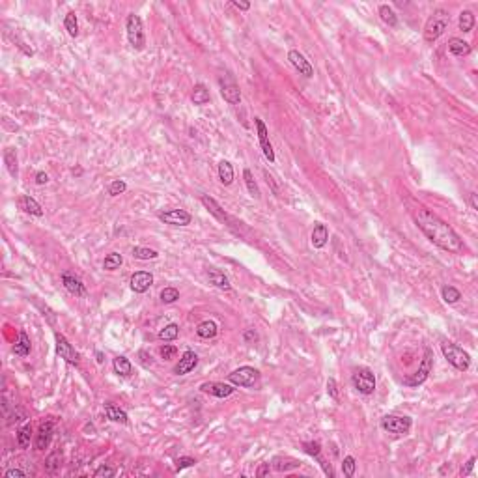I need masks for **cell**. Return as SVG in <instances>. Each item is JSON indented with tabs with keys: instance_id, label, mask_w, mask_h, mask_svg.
Returning <instances> with one entry per match:
<instances>
[{
	"instance_id": "cell-1",
	"label": "cell",
	"mask_w": 478,
	"mask_h": 478,
	"mask_svg": "<svg viewBox=\"0 0 478 478\" xmlns=\"http://www.w3.org/2000/svg\"><path fill=\"white\" fill-rule=\"evenodd\" d=\"M413 219H415L417 226L422 230V234L439 248H443L447 252H461L463 250V241L454 232V228L428 208L421 206V208L413 209Z\"/></svg>"
},
{
	"instance_id": "cell-2",
	"label": "cell",
	"mask_w": 478,
	"mask_h": 478,
	"mask_svg": "<svg viewBox=\"0 0 478 478\" xmlns=\"http://www.w3.org/2000/svg\"><path fill=\"white\" fill-rule=\"evenodd\" d=\"M450 24V13L447 10H435V12L428 17L426 24H424V40L428 43L437 41L441 36L444 34V30L449 28Z\"/></svg>"
},
{
	"instance_id": "cell-3",
	"label": "cell",
	"mask_w": 478,
	"mask_h": 478,
	"mask_svg": "<svg viewBox=\"0 0 478 478\" xmlns=\"http://www.w3.org/2000/svg\"><path fill=\"white\" fill-rule=\"evenodd\" d=\"M441 352H443L444 359H447L456 370H460V372H465V370H469V366H471L469 353H467L463 347L452 344V342H443V344H441Z\"/></svg>"
},
{
	"instance_id": "cell-4",
	"label": "cell",
	"mask_w": 478,
	"mask_h": 478,
	"mask_svg": "<svg viewBox=\"0 0 478 478\" xmlns=\"http://www.w3.org/2000/svg\"><path fill=\"white\" fill-rule=\"evenodd\" d=\"M125 30H127V40H129V45L135 49V51H142L146 47V36H144V24H142V19L139 15L131 13L125 21Z\"/></svg>"
},
{
	"instance_id": "cell-5",
	"label": "cell",
	"mask_w": 478,
	"mask_h": 478,
	"mask_svg": "<svg viewBox=\"0 0 478 478\" xmlns=\"http://www.w3.org/2000/svg\"><path fill=\"white\" fill-rule=\"evenodd\" d=\"M352 383L361 394H366V396H368V394H374V391H375V375H374V372L370 368H366V366H359V368L353 370Z\"/></svg>"
},
{
	"instance_id": "cell-6",
	"label": "cell",
	"mask_w": 478,
	"mask_h": 478,
	"mask_svg": "<svg viewBox=\"0 0 478 478\" xmlns=\"http://www.w3.org/2000/svg\"><path fill=\"white\" fill-rule=\"evenodd\" d=\"M432 368H433V352L432 349H426L421 364H419V368H417V372L413 375L405 377L403 383L407 387H419L421 383H424V381L428 379V375L432 374Z\"/></svg>"
},
{
	"instance_id": "cell-7",
	"label": "cell",
	"mask_w": 478,
	"mask_h": 478,
	"mask_svg": "<svg viewBox=\"0 0 478 478\" xmlns=\"http://www.w3.org/2000/svg\"><path fill=\"white\" fill-rule=\"evenodd\" d=\"M219 88H220V95L226 103L230 105H239L241 103V90L237 86L236 79L230 75V73H222L219 77Z\"/></svg>"
},
{
	"instance_id": "cell-8",
	"label": "cell",
	"mask_w": 478,
	"mask_h": 478,
	"mask_svg": "<svg viewBox=\"0 0 478 478\" xmlns=\"http://www.w3.org/2000/svg\"><path fill=\"white\" fill-rule=\"evenodd\" d=\"M411 419L409 417H400V415H387L381 419V428L385 432L392 433V435H405L411 430Z\"/></svg>"
},
{
	"instance_id": "cell-9",
	"label": "cell",
	"mask_w": 478,
	"mask_h": 478,
	"mask_svg": "<svg viewBox=\"0 0 478 478\" xmlns=\"http://www.w3.org/2000/svg\"><path fill=\"white\" fill-rule=\"evenodd\" d=\"M260 379V372L252 366H241L228 374V381L234 387H254Z\"/></svg>"
},
{
	"instance_id": "cell-10",
	"label": "cell",
	"mask_w": 478,
	"mask_h": 478,
	"mask_svg": "<svg viewBox=\"0 0 478 478\" xmlns=\"http://www.w3.org/2000/svg\"><path fill=\"white\" fill-rule=\"evenodd\" d=\"M56 353L60 355V359H63L68 364L79 366V353H77L75 347L68 342V338L60 333H56Z\"/></svg>"
},
{
	"instance_id": "cell-11",
	"label": "cell",
	"mask_w": 478,
	"mask_h": 478,
	"mask_svg": "<svg viewBox=\"0 0 478 478\" xmlns=\"http://www.w3.org/2000/svg\"><path fill=\"white\" fill-rule=\"evenodd\" d=\"M159 220L165 222V225H172V226H187L190 225V213H187L185 209H168V211H161L159 213Z\"/></svg>"
},
{
	"instance_id": "cell-12",
	"label": "cell",
	"mask_w": 478,
	"mask_h": 478,
	"mask_svg": "<svg viewBox=\"0 0 478 478\" xmlns=\"http://www.w3.org/2000/svg\"><path fill=\"white\" fill-rule=\"evenodd\" d=\"M254 123H256V129H258V140L260 146H262V151H264L265 159L269 163H275V151H273V146L269 142V133H267V127L260 118H254Z\"/></svg>"
},
{
	"instance_id": "cell-13",
	"label": "cell",
	"mask_w": 478,
	"mask_h": 478,
	"mask_svg": "<svg viewBox=\"0 0 478 478\" xmlns=\"http://www.w3.org/2000/svg\"><path fill=\"white\" fill-rule=\"evenodd\" d=\"M200 391L206 392V394H211L215 398H228L230 394H234V385H228V383H220V381H208V383H202Z\"/></svg>"
},
{
	"instance_id": "cell-14",
	"label": "cell",
	"mask_w": 478,
	"mask_h": 478,
	"mask_svg": "<svg viewBox=\"0 0 478 478\" xmlns=\"http://www.w3.org/2000/svg\"><path fill=\"white\" fill-rule=\"evenodd\" d=\"M52 433H54V422H41L36 433V450H45L52 441Z\"/></svg>"
},
{
	"instance_id": "cell-15",
	"label": "cell",
	"mask_w": 478,
	"mask_h": 478,
	"mask_svg": "<svg viewBox=\"0 0 478 478\" xmlns=\"http://www.w3.org/2000/svg\"><path fill=\"white\" fill-rule=\"evenodd\" d=\"M129 284H131V290L135 294H146L153 284V275L148 273V271H137L131 277Z\"/></svg>"
},
{
	"instance_id": "cell-16",
	"label": "cell",
	"mask_w": 478,
	"mask_h": 478,
	"mask_svg": "<svg viewBox=\"0 0 478 478\" xmlns=\"http://www.w3.org/2000/svg\"><path fill=\"white\" fill-rule=\"evenodd\" d=\"M62 284H63V288L68 290L71 295H75V297H84V295H86V286L82 284L81 278L68 273V271L62 273Z\"/></svg>"
},
{
	"instance_id": "cell-17",
	"label": "cell",
	"mask_w": 478,
	"mask_h": 478,
	"mask_svg": "<svg viewBox=\"0 0 478 478\" xmlns=\"http://www.w3.org/2000/svg\"><path fill=\"white\" fill-rule=\"evenodd\" d=\"M303 449H305L306 454L312 456V458H316V460L320 461V465L323 467V472H325L327 476H331V478L334 476V471H333V467H331V463H327V461L322 458V447H320V443L308 441V443H303Z\"/></svg>"
},
{
	"instance_id": "cell-18",
	"label": "cell",
	"mask_w": 478,
	"mask_h": 478,
	"mask_svg": "<svg viewBox=\"0 0 478 478\" xmlns=\"http://www.w3.org/2000/svg\"><path fill=\"white\" fill-rule=\"evenodd\" d=\"M288 60H290V63L294 66L295 70L299 71L301 75L314 77V68H312L310 62H308V60H306V58L303 56L299 51H290L288 52Z\"/></svg>"
},
{
	"instance_id": "cell-19",
	"label": "cell",
	"mask_w": 478,
	"mask_h": 478,
	"mask_svg": "<svg viewBox=\"0 0 478 478\" xmlns=\"http://www.w3.org/2000/svg\"><path fill=\"white\" fill-rule=\"evenodd\" d=\"M196 364H198V355H196L195 352H185L183 355H181V359H179V363L174 366V374L176 375H185L189 374V372H193V370L196 368Z\"/></svg>"
},
{
	"instance_id": "cell-20",
	"label": "cell",
	"mask_w": 478,
	"mask_h": 478,
	"mask_svg": "<svg viewBox=\"0 0 478 478\" xmlns=\"http://www.w3.org/2000/svg\"><path fill=\"white\" fill-rule=\"evenodd\" d=\"M327 241H329V228L325 225H322V222H316L314 230H312V236H310L312 247L323 248L327 245Z\"/></svg>"
},
{
	"instance_id": "cell-21",
	"label": "cell",
	"mask_w": 478,
	"mask_h": 478,
	"mask_svg": "<svg viewBox=\"0 0 478 478\" xmlns=\"http://www.w3.org/2000/svg\"><path fill=\"white\" fill-rule=\"evenodd\" d=\"M17 204H19V208L23 209L24 213L34 215V217H41V215H43V209H41V206L34 200V198H32V196L23 195L21 198H19Z\"/></svg>"
},
{
	"instance_id": "cell-22",
	"label": "cell",
	"mask_w": 478,
	"mask_h": 478,
	"mask_svg": "<svg viewBox=\"0 0 478 478\" xmlns=\"http://www.w3.org/2000/svg\"><path fill=\"white\" fill-rule=\"evenodd\" d=\"M105 415L112 422H120V424H127L129 422V417H127L125 411L120 409L118 405H114V403H105Z\"/></svg>"
},
{
	"instance_id": "cell-23",
	"label": "cell",
	"mask_w": 478,
	"mask_h": 478,
	"mask_svg": "<svg viewBox=\"0 0 478 478\" xmlns=\"http://www.w3.org/2000/svg\"><path fill=\"white\" fill-rule=\"evenodd\" d=\"M30 352H32V342H30L28 334L21 331L19 333V340L13 344V353L19 355V357H26V355H30Z\"/></svg>"
},
{
	"instance_id": "cell-24",
	"label": "cell",
	"mask_w": 478,
	"mask_h": 478,
	"mask_svg": "<svg viewBox=\"0 0 478 478\" xmlns=\"http://www.w3.org/2000/svg\"><path fill=\"white\" fill-rule=\"evenodd\" d=\"M217 333H219V327H217V323L211 322V320H206V322L198 323V327H196V334L204 340L215 338Z\"/></svg>"
},
{
	"instance_id": "cell-25",
	"label": "cell",
	"mask_w": 478,
	"mask_h": 478,
	"mask_svg": "<svg viewBox=\"0 0 478 478\" xmlns=\"http://www.w3.org/2000/svg\"><path fill=\"white\" fill-rule=\"evenodd\" d=\"M202 204H204V206L208 208L209 213H213L220 222H228V220H230V217L220 209V206L213 200V198H209V196H202Z\"/></svg>"
},
{
	"instance_id": "cell-26",
	"label": "cell",
	"mask_w": 478,
	"mask_h": 478,
	"mask_svg": "<svg viewBox=\"0 0 478 478\" xmlns=\"http://www.w3.org/2000/svg\"><path fill=\"white\" fill-rule=\"evenodd\" d=\"M208 278H209V282L213 284V286H217V288H220V290H230V280H228V277H226L222 271H219V269H209V271H208Z\"/></svg>"
},
{
	"instance_id": "cell-27",
	"label": "cell",
	"mask_w": 478,
	"mask_h": 478,
	"mask_svg": "<svg viewBox=\"0 0 478 478\" xmlns=\"http://www.w3.org/2000/svg\"><path fill=\"white\" fill-rule=\"evenodd\" d=\"M449 51L454 54V56H467L471 52V45L467 41L460 40V38H452L449 41Z\"/></svg>"
},
{
	"instance_id": "cell-28",
	"label": "cell",
	"mask_w": 478,
	"mask_h": 478,
	"mask_svg": "<svg viewBox=\"0 0 478 478\" xmlns=\"http://www.w3.org/2000/svg\"><path fill=\"white\" fill-rule=\"evenodd\" d=\"M112 368H114L116 374L121 375V377H127V375L133 374V364L127 357H116L114 361H112Z\"/></svg>"
},
{
	"instance_id": "cell-29",
	"label": "cell",
	"mask_w": 478,
	"mask_h": 478,
	"mask_svg": "<svg viewBox=\"0 0 478 478\" xmlns=\"http://www.w3.org/2000/svg\"><path fill=\"white\" fill-rule=\"evenodd\" d=\"M209 99H211V95H209V90L204 84H196L195 88H193V93H190V101L195 105H206L209 103Z\"/></svg>"
},
{
	"instance_id": "cell-30",
	"label": "cell",
	"mask_w": 478,
	"mask_h": 478,
	"mask_svg": "<svg viewBox=\"0 0 478 478\" xmlns=\"http://www.w3.org/2000/svg\"><path fill=\"white\" fill-rule=\"evenodd\" d=\"M60 467H62V452H60V450H54V452H51V454L47 456L45 471L49 472V474H54V472L60 471Z\"/></svg>"
},
{
	"instance_id": "cell-31",
	"label": "cell",
	"mask_w": 478,
	"mask_h": 478,
	"mask_svg": "<svg viewBox=\"0 0 478 478\" xmlns=\"http://www.w3.org/2000/svg\"><path fill=\"white\" fill-rule=\"evenodd\" d=\"M4 163H6V168L10 176L17 178L19 174V167H17V155H15V150L13 148H6L4 150Z\"/></svg>"
},
{
	"instance_id": "cell-32",
	"label": "cell",
	"mask_w": 478,
	"mask_h": 478,
	"mask_svg": "<svg viewBox=\"0 0 478 478\" xmlns=\"http://www.w3.org/2000/svg\"><path fill=\"white\" fill-rule=\"evenodd\" d=\"M219 179L222 185H232L234 181V168L228 161L219 163Z\"/></svg>"
},
{
	"instance_id": "cell-33",
	"label": "cell",
	"mask_w": 478,
	"mask_h": 478,
	"mask_svg": "<svg viewBox=\"0 0 478 478\" xmlns=\"http://www.w3.org/2000/svg\"><path fill=\"white\" fill-rule=\"evenodd\" d=\"M30 441H32V424H24L17 432V444L21 449H28Z\"/></svg>"
},
{
	"instance_id": "cell-34",
	"label": "cell",
	"mask_w": 478,
	"mask_h": 478,
	"mask_svg": "<svg viewBox=\"0 0 478 478\" xmlns=\"http://www.w3.org/2000/svg\"><path fill=\"white\" fill-rule=\"evenodd\" d=\"M379 17H381V21L385 24H389V26H396L398 24V17H396V13L392 12V8L391 6H387V4H383V6H379Z\"/></svg>"
},
{
	"instance_id": "cell-35",
	"label": "cell",
	"mask_w": 478,
	"mask_h": 478,
	"mask_svg": "<svg viewBox=\"0 0 478 478\" xmlns=\"http://www.w3.org/2000/svg\"><path fill=\"white\" fill-rule=\"evenodd\" d=\"M63 26H66L68 34H70L71 38H77V36H79V21H77L75 12H70L68 15H66V19H63Z\"/></svg>"
},
{
	"instance_id": "cell-36",
	"label": "cell",
	"mask_w": 478,
	"mask_h": 478,
	"mask_svg": "<svg viewBox=\"0 0 478 478\" xmlns=\"http://www.w3.org/2000/svg\"><path fill=\"white\" fill-rule=\"evenodd\" d=\"M301 463L299 461H295V460H288V458H275V461H273V467L277 469V471H280V472H288V471H292V469H297Z\"/></svg>"
},
{
	"instance_id": "cell-37",
	"label": "cell",
	"mask_w": 478,
	"mask_h": 478,
	"mask_svg": "<svg viewBox=\"0 0 478 478\" xmlns=\"http://www.w3.org/2000/svg\"><path fill=\"white\" fill-rule=\"evenodd\" d=\"M243 178H245V185H247L248 195H250V196H254V198H260V189H258V183L254 181V176H252V172H250L248 168H245V170H243Z\"/></svg>"
},
{
	"instance_id": "cell-38",
	"label": "cell",
	"mask_w": 478,
	"mask_h": 478,
	"mask_svg": "<svg viewBox=\"0 0 478 478\" xmlns=\"http://www.w3.org/2000/svg\"><path fill=\"white\" fill-rule=\"evenodd\" d=\"M441 295H443L444 303H449V305H454V303H458V301L461 299L460 290H456L454 286H443V290H441Z\"/></svg>"
},
{
	"instance_id": "cell-39",
	"label": "cell",
	"mask_w": 478,
	"mask_h": 478,
	"mask_svg": "<svg viewBox=\"0 0 478 478\" xmlns=\"http://www.w3.org/2000/svg\"><path fill=\"white\" fill-rule=\"evenodd\" d=\"M179 334V327L176 325V323H168L167 327H163L161 331H159V338L165 340V342H172V340L178 338Z\"/></svg>"
},
{
	"instance_id": "cell-40",
	"label": "cell",
	"mask_w": 478,
	"mask_h": 478,
	"mask_svg": "<svg viewBox=\"0 0 478 478\" xmlns=\"http://www.w3.org/2000/svg\"><path fill=\"white\" fill-rule=\"evenodd\" d=\"M123 264V258H121L120 252H110L103 262V269L105 271H114L118 269L120 265Z\"/></svg>"
},
{
	"instance_id": "cell-41",
	"label": "cell",
	"mask_w": 478,
	"mask_h": 478,
	"mask_svg": "<svg viewBox=\"0 0 478 478\" xmlns=\"http://www.w3.org/2000/svg\"><path fill=\"white\" fill-rule=\"evenodd\" d=\"M472 28H474V15H472V12H469V10L461 12L460 13V30H463V32H471Z\"/></svg>"
},
{
	"instance_id": "cell-42",
	"label": "cell",
	"mask_w": 478,
	"mask_h": 478,
	"mask_svg": "<svg viewBox=\"0 0 478 478\" xmlns=\"http://www.w3.org/2000/svg\"><path fill=\"white\" fill-rule=\"evenodd\" d=\"M133 256L137 260H155L159 256L157 250L153 248H146V247H135L133 248Z\"/></svg>"
},
{
	"instance_id": "cell-43",
	"label": "cell",
	"mask_w": 478,
	"mask_h": 478,
	"mask_svg": "<svg viewBox=\"0 0 478 478\" xmlns=\"http://www.w3.org/2000/svg\"><path fill=\"white\" fill-rule=\"evenodd\" d=\"M355 467H357L355 458H353V456H346L344 461H342V472H344V476L352 478L353 474H355Z\"/></svg>"
},
{
	"instance_id": "cell-44",
	"label": "cell",
	"mask_w": 478,
	"mask_h": 478,
	"mask_svg": "<svg viewBox=\"0 0 478 478\" xmlns=\"http://www.w3.org/2000/svg\"><path fill=\"white\" fill-rule=\"evenodd\" d=\"M178 299H179V292L176 288H165L161 292V301L163 303H167V305L176 303Z\"/></svg>"
},
{
	"instance_id": "cell-45",
	"label": "cell",
	"mask_w": 478,
	"mask_h": 478,
	"mask_svg": "<svg viewBox=\"0 0 478 478\" xmlns=\"http://www.w3.org/2000/svg\"><path fill=\"white\" fill-rule=\"evenodd\" d=\"M125 190H127V185H125V181H121V179H114V181L109 185V195L110 196L123 195Z\"/></svg>"
},
{
	"instance_id": "cell-46",
	"label": "cell",
	"mask_w": 478,
	"mask_h": 478,
	"mask_svg": "<svg viewBox=\"0 0 478 478\" xmlns=\"http://www.w3.org/2000/svg\"><path fill=\"white\" fill-rule=\"evenodd\" d=\"M116 474V471L112 469V467H109V465H101V467H98L95 471H93V476L95 478H112Z\"/></svg>"
},
{
	"instance_id": "cell-47",
	"label": "cell",
	"mask_w": 478,
	"mask_h": 478,
	"mask_svg": "<svg viewBox=\"0 0 478 478\" xmlns=\"http://www.w3.org/2000/svg\"><path fill=\"white\" fill-rule=\"evenodd\" d=\"M195 463H196L195 458L181 456V458H178V460H176V471H183V469H187V467H193Z\"/></svg>"
},
{
	"instance_id": "cell-48",
	"label": "cell",
	"mask_w": 478,
	"mask_h": 478,
	"mask_svg": "<svg viewBox=\"0 0 478 478\" xmlns=\"http://www.w3.org/2000/svg\"><path fill=\"white\" fill-rule=\"evenodd\" d=\"M159 353H161V357L165 359V361H170V359H174L176 355H178V349L174 346H168V344H165V346L159 349Z\"/></svg>"
},
{
	"instance_id": "cell-49",
	"label": "cell",
	"mask_w": 478,
	"mask_h": 478,
	"mask_svg": "<svg viewBox=\"0 0 478 478\" xmlns=\"http://www.w3.org/2000/svg\"><path fill=\"white\" fill-rule=\"evenodd\" d=\"M327 394L333 398L334 402H338V385H336V381H334L333 377L327 379Z\"/></svg>"
},
{
	"instance_id": "cell-50",
	"label": "cell",
	"mask_w": 478,
	"mask_h": 478,
	"mask_svg": "<svg viewBox=\"0 0 478 478\" xmlns=\"http://www.w3.org/2000/svg\"><path fill=\"white\" fill-rule=\"evenodd\" d=\"M4 476L6 478H23V476H26V472L21 471V469H8V471L4 472Z\"/></svg>"
},
{
	"instance_id": "cell-51",
	"label": "cell",
	"mask_w": 478,
	"mask_h": 478,
	"mask_svg": "<svg viewBox=\"0 0 478 478\" xmlns=\"http://www.w3.org/2000/svg\"><path fill=\"white\" fill-rule=\"evenodd\" d=\"M474 463H476V458H471V460L467 461L465 469H461V476H469L472 472V469H474Z\"/></svg>"
},
{
	"instance_id": "cell-52",
	"label": "cell",
	"mask_w": 478,
	"mask_h": 478,
	"mask_svg": "<svg viewBox=\"0 0 478 478\" xmlns=\"http://www.w3.org/2000/svg\"><path fill=\"white\" fill-rule=\"evenodd\" d=\"M243 338H245V342H256V340H258V334H256L254 329H247L245 334H243Z\"/></svg>"
},
{
	"instance_id": "cell-53",
	"label": "cell",
	"mask_w": 478,
	"mask_h": 478,
	"mask_svg": "<svg viewBox=\"0 0 478 478\" xmlns=\"http://www.w3.org/2000/svg\"><path fill=\"white\" fill-rule=\"evenodd\" d=\"M269 472H271L269 463H262V465L258 467V471H256V476H265V474H269Z\"/></svg>"
},
{
	"instance_id": "cell-54",
	"label": "cell",
	"mask_w": 478,
	"mask_h": 478,
	"mask_svg": "<svg viewBox=\"0 0 478 478\" xmlns=\"http://www.w3.org/2000/svg\"><path fill=\"white\" fill-rule=\"evenodd\" d=\"M47 181H49V176H47L45 172H38V174H36V183H38V185H45Z\"/></svg>"
},
{
	"instance_id": "cell-55",
	"label": "cell",
	"mask_w": 478,
	"mask_h": 478,
	"mask_svg": "<svg viewBox=\"0 0 478 478\" xmlns=\"http://www.w3.org/2000/svg\"><path fill=\"white\" fill-rule=\"evenodd\" d=\"M232 4H234L237 10H243V12H247L248 8H250V4H248V2H239V0H232Z\"/></svg>"
},
{
	"instance_id": "cell-56",
	"label": "cell",
	"mask_w": 478,
	"mask_h": 478,
	"mask_svg": "<svg viewBox=\"0 0 478 478\" xmlns=\"http://www.w3.org/2000/svg\"><path fill=\"white\" fill-rule=\"evenodd\" d=\"M469 202H471V208L472 209H478V198L474 193H471V196H469Z\"/></svg>"
},
{
	"instance_id": "cell-57",
	"label": "cell",
	"mask_w": 478,
	"mask_h": 478,
	"mask_svg": "<svg viewBox=\"0 0 478 478\" xmlns=\"http://www.w3.org/2000/svg\"><path fill=\"white\" fill-rule=\"evenodd\" d=\"M95 357H98V363H103V361H105L103 353H101V352H98V355H95Z\"/></svg>"
}]
</instances>
